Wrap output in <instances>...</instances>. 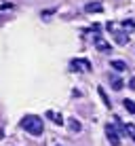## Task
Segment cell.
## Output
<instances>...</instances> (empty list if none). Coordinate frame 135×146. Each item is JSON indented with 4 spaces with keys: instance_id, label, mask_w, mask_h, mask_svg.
Returning <instances> with one entry per match:
<instances>
[{
    "instance_id": "obj_1",
    "label": "cell",
    "mask_w": 135,
    "mask_h": 146,
    "mask_svg": "<svg viewBox=\"0 0 135 146\" xmlns=\"http://www.w3.org/2000/svg\"><path fill=\"white\" fill-rule=\"evenodd\" d=\"M21 127L26 129L30 135H40L44 131V125H42V119L36 117V114H26V117L21 119Z\"/></svg>"
},
{
    "instance_id": "obj_2",
    "label": "cell",
    "mask_w": 135,
    "mask_h": 146,
    "mask_svg": "<svg viewBox=\"0 0 135 146\" xmlns=\"http://www.w3.org/2000/svg\"><path fill=\"white\" fill-rule=\"evenodd\" d=\"M108 30H110V34H112V38H114V42H116V44H127L129 42V32H127V30L116 28L112 21L108 23Z\"/></svg>"
},
{
    "instance_id": "obj_3",
    "label": "cell",
    "mask_w": 135,
    "mask_h": 146,
    "mask_svg": "<svg viewBox=\"0 0 135 146\" xmlns=\"http://www.w3.org/2000/svg\"><path fill=\"white\" fill-rule=\"evenodd\" d=\"M121 133L122 131H118L112 123L106 125V135H108V140H110V144H112V146H121Z\"/></svg>"
},
{
    "instance_id": "obj_4",
    "label": "cell",
    "mask_w": 135,
    "mask_h": 146,
    "mask_svg": "<svg viewBox=\"0 0 135 146\" xmlns=\"http://www.w3.org/2000/svg\"><path fill=\"white\" fill-rule=\"evenodd\" d=\"M72 70H84V72H91V64H89V59H72Z\"/></svg>"
},
{
    "instance_id": "obj_5",
    "label": "cell",
    "mask_w": 135,
    "mask_h": 146,
    "mask_svg": "<svg viewBox=\"0 0 135 146\" xmlns=\"http://www.w3.org/2000/svg\"><path fill=\"white\" fill-rule=\"evenodd\" d=\"M95 47H97L99 51H103V53H106V51H110V49H112V47H110V44L106 42V40H103L101 36H99V34H95Z\"/></svg>"
},
{
    "instance_id": "obj_6",
    "label": "cell",
    "mask_w": 135,
    "mask_h": 146,
    "mask_svg": "<svg viewBox=\"0 0 135 146\" xmlns=\"http://www.w3.org/2000/svg\"><path fill=\"white\" fill-rule=\"evenodd\" d=\"M101 11H103L101 2H89L87 7H84V13H101Z\"/></svg>"
},
{
    "instance_id": "obj_7",
    "label": "cell",
    "mask_w": 135,
    "mask_h": 146,
    "mask_svg": "<svg viewBox=\"0 0 135 146\" xmlns=\"http://www.w3.org/2000/svg\"><path fill=\"white\" fill-rule=\"evenodd\" d=\"M97 93H99V98H101V102H103V106H106V108H110V106H112V102H110V98H108L106 89H103L101 85L97 87Z\"/></svg>"
},
{
    "instance_id": "obj_8",
    "label": "cell",
    "mask_w": 135,
    "mask_h": 146,
    "mask_svg": "<svg viewBox=\"0 0 135 146\" xmlns=\"http://www.w3.org/2000/svg\"><path fill=\"white\" fill-rule=\"evenodd\" d=\"M47 119H49V121H53L55 125H63V119L59 117L57 112H53V110H49V112H47Z\"/></svg>"
},
{
    "instance_id": "obj_9",
    "label": "cell",
    "mask_w": 135,
    "mask_h": 146,
    "mask_svg": "<svg viewBox=\"0 0 135 146\" xmlns=\"http://www.w3.org/2000/svg\"><path fill=\"white\" fill-rule=\"evenodd\" d=\"M110 64H112V68H114V70H118V72L127 70V64H124L122 59H114V62H110Z\"/></svg>"
},
{
    "instance_id": "obj_10",
    "label": "cell",
    "mask_w": 135,
    "mask_h": 146,
    "mask_svg": "<svg viewBox=\"0 0 135 146\" xmlns=\"http://www.w3.org/2000/svg\"><path fill=\"white\" fill-rule=\"evenodd\" d=\"M124 87V83H122V78H118V76H114L112 78V89L114 91H121V89Z\"/></svg>"
},
{
    "instance_id": "obj_11",
    "label": "cell",
    "mask_w": 135,
    "mask_h": 146,
    "mask_svg": "<svg viewBox=\"0 0 135 146\" xmlns=\"http://www.w3.org/2000/svg\"><path fill=\"white\" fill-rule=\"evenodd\" d=\"M68 125H70V129H72V131H80V129H82V125L78 123L76 119H70V121H68Z\"/></svg>"
},
{
    "instance_id": "obj_12",
    "label": "cell",
    "mask_w": 135,
    "mask_h": 146,
    "mask_svg": "<svg viewBox=\"0 0 135 146\" xmlns=\"http://www.w3.org/2000/svg\"><path fill=\"white\" fill-rule=\"evenodd\" d=\"M122 104H124V108H127L131 114H135V102H133V100H124Z\"/></svg>"
},
{
    "instance_id": "obj_13",
    "label": "cell",
    "mask_w": 135,
    "mask_h": 146,
    "mask_svg": "<svg viewBox=\"0 0 135 146\" xmlns=\"http://www.w3.org/2000/svg\"><path fill=\"white\" fill-rule=\"evenodd\" d=\"M124 129H127V135H131L133 142H135V125H133V123H129V125H124Z\"/></svg>"
},
{
    "instance_id": "obj_14",
    "label": "cell",
    "mask_w": 135,
    "mask_h": 146,
    "mask_svg": "<svg viewBox=\"0 0 135 146\" xmlns=\"http://www.w3.org/2000/svg\"><path fill=\"white\" fill-rule=\"evenodd\" d=\"M122 28H127V32H135V21H122Z\"/></svg>"
},
{
    "instance_id": "obj_15",
    "label": "cell",
    "mask_w": 135,
    "mask_h": 146,
    "mask_svg": "<svg viewBox=\"0 0 135 146\" xmlns=\"http://www.w3.org/2000/svg\"><path fill=\"white\" fill-rule=\"evenodd\" d=\"M57 146H59V144H57Z\"/></svg>"
}]
</instances>
